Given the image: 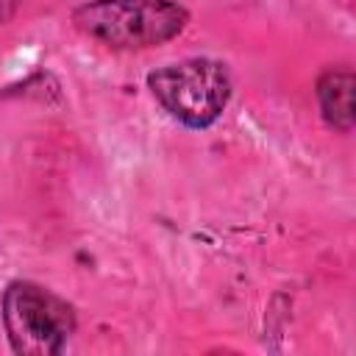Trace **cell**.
<instances>
[{
    "label": "cell",
    "mask_w": 356,
    "mask_h": 356,
    "mask_svg": "<svg viewBox=\"0 0 356 356\" xmlns=\"http://www.w3.org/2000/svg\"><path fill=\"white\" fill-rule=\"evenodd\" d=\"M317 103L323 120L348 134L353 128V72L348 67H328L317 78Z\"/></svg>",
    "instance_id": "4"
},
{
    "label": "cell",
    "mask_w": 356,
    "mask_h": 356,
    "mask_svg": "<svg viewBox=\"0 0 356 356\" xmlns=\"http://www.w3.org/2000/svg\"><path fill=\"white\" fill-rule=\"evenodd\" d=\"M14 6H17V0H0V19H6Z\"/></svg>",
    "instance_id": "5"
},
{
    "label": "cell",
    "mask_w": 356,
    "mask_h": 356,
    "mask_svg": "<svg viewBox=\"0 0 356 356\" xmlns=\"http://www.w3.org/2000/svg\"><path fill=\"white\" fill-rule=\"evenodd\" d=\"M159 106L186 128H209L231 100V72L214 58H184L147 75Z\"/></svg>",
    "instance_id": "2"
},
{
    "label": "cell",
    "mask_w": 356,
    "mask_h": 356,
    "mask_svg": "<svg viewBox=\"0 0 356 356\" xmlns=\"http://www.w3.org/2000/svg\"><path fill=\"white\" fill-rule=\"evenodd\" d=\"M189 11L172 0H89L72 11V25L108 47L142 50L175 39Z\"/></svg>",
    "instance_id": "1"
},
{
    "label": "cell",
    "mask_w": 356,
    "mask_h": 356,
    "mask_svg": "<svg viewBox=\"0 0 356 356\" xmlns=\"http://www.w3.org/2000/svg\"><path fill=\"white\" fill-rule=\"evenodd\" d=\"M3 325L22 356L61 353L75 334V309L36 281H11L3 292Z\"/></svg>",
    "instance_id": "3"
}]
</instances>
